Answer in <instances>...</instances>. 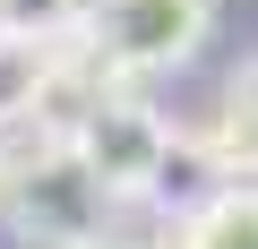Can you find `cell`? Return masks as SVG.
<instances>
[{"mask_svg":"<svg viewBox=\"0 0 258 249\" xmlns=\"http://www.w3.org/2000/svg\"><path fill=\"white\" fill-rule=\"evenodd\" d=\"M112 189L95 181V163L69 138H35L26 163H9V189H0V215L18 223L26 249H103L112 240Z\"/></svg>","mask_w":258,"mask_h":249,"instance_id":"obj_1","label":"cell"},{"mask_svg":"<svg viewBox=\"0 0 258 249\" xmlns=\"http://www.w3.org/2000/svg\"><path fill=\"white\" fill-rule=\"evenodd\" d=\"M215 26V0H95V18H86V52L112 69V77H172L198 60Z\"/></svg>","mask_w":258,"mask_h":249,"instance_id":"obj_2","label":"cell"},{"mask_svg":"<svg viewBox=\"0 0 258 249\" xmlns=\"http://www.w3.org/2000/svg\"><path fill=\"white\" fill-rule=\"evenodd\" d=\"M172 138H181V129H172V120H164V112H155L147 95L112 86V95H103V103H95V112L78 120V138H69V146H78V155L95 163V181H103V189H112L120 206H138V198L155 189V172H164Z\"/></svg>","mask_w":258,"mask_h":249,"instance_id":"obj_3","label":"cell"},{"mask_svg":"<svg viewBox=\"0 0 258 249\" xmlns=\"http://www.w3.org/2000/svg\"><path fill=\"white\" fill-rule=\"evenodd\" d=\"M164 249H258V189H215L198 215L172 223Z\"/></svg>","mask_w":258,"mask_h":249,"instance_id":"obj_4","label":"cell"},{"mask_svg":"<svg viewBox=\"0 0 258 249\" xmlns=\"http://www.w3.org/2000/svg\"><path fill=\"white\" fill-rule=\"evenodd\" d=\"M52 60H60L52 43H26V35H0V138L35 120V103H43V86H52Z\"/></svg>","mask_w":258,"mask_h":249,"instance_id":"obj_5","label":"cell"},{"mask_svg":"<svg viewBox=\"0 0 258 249\" xmlns=\"http://www.w3.org/2000/svg\"><path fill=\"white\" fill-rule=\"evenodd\" d=\"M86 18H95V0H0V35H26V43H86Z\"/></svg>","mask_w":258,"mask_h":249,"instance_id":"obj_6","label":"cell"},{"mask_svg":"<svg viewBox=\"0 0 258 249\" xmlns=\"http://www.w3.org/2000/svg\"><path fill=\"white\" fill-rule=\"evenodd\" d=\"M224 163L232 172H258V60L232 69V95H224Z\"/></svg>","mask_w":258,"mask_h":249,"instance_id":"obj_7","label":"cell"},{"mask_svg":"<svg viewBox=\"0 0 258 249\" xmlns=\"http://www.w3.org/2000/svg\"><path fill=\"white\" fill-rule=\"evenodd\" d=\"M9 163H18V155H9V146H0V189H9Z\"/></svg>","mask_w":258,"mask_h":249,"instance_id":"obj_8","label":"cell"}]
</instances>
